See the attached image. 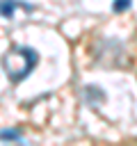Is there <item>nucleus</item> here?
<instances>
[{
	"label": "nucleus",
	"instance_id": "obj_1",
	"mask_svg": "<svg viewBox=\"0 0 137 146\" xmlns=\"http://www.w3.org/2000/svg\"><path fill=\"white\" fill-rule=\"evenodd\" d=\"M39 64V55L34 48L30 46H14L5 57H2V66H5V73L11 82H23L32 71L34 66Z\"/></svg>",
	"mask_w": 137,
	"mask_h": 146
},
{
	"label": "nucleus",
	"instance_id": "obj_2",
	"mask_svg": "<svg viewBox=\"0 0 137 146\" xmlns=\"http://www.w3.org/2000/svg\"><path fill=\"white\" fill-rule=\"evenodd\" d=\"M16 9L34 11V5H30V2H23V0H0V16H2V18H11Z\"/></svg>",
	"mask_w": 137,
	"mask_h": 146
},
{
	"label": "nucleus",
	"instance_id": "obj_3",
	"mask_svg": "<svg viewBox=\"0 0 137 146\" xmlns=\"http://www.w3.org/2000/svg\"><path fill=\"white\" fill-rule=\"evenodd\" d=\"M82 98H84V103L89 107H98L100 103H105V91L100 87H96V84H87L82 89Z\"/></svg>",
	"mask_w": 137,
	"mask_h": 146
},
{
	"label": "nucleus",
	"instance_id": "obj_4",
	"mask_svg": "<svg viewBox=\"0 0 137 146\" xmlns=\"http://www.w3.org/2000/svg\"><path fill=\"white\" fill-rule=\"evenodd\" d=\"M0 139L2 141H23V132L21 130H0Z\"/></svg>",
	"mask_w": 137,
	"mask_h": 146
},
{
	"label": "nucleus",
	"instance_id": "obj_5",
	"mask_svg": "<svg viewBox=\"0 0 137 146\" xmlns=\"http://www.w3.org/2000/svg\"><path fill=\"white\" fill-rule=\"evenodd\" d=\"M130 5H132V0H114V2H112V9H114L116 14H121V11L130 9Z\"/></svg>",
	"mask_w": 137,
	"mask_h": 146
}]
</instances>
